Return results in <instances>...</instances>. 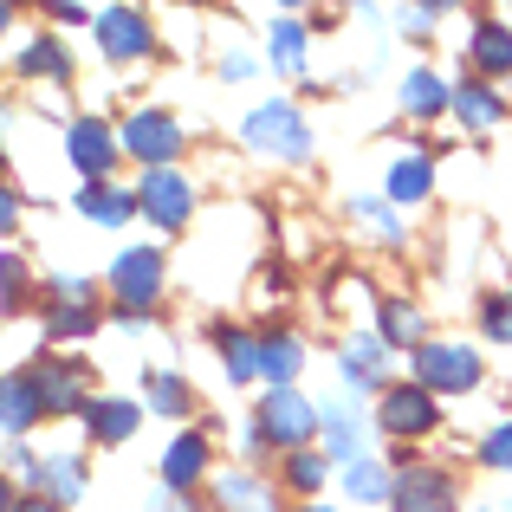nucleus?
<instances>
[{"label":"nucleus","instance_id":"1","mask_svg":"<svg viewBox=\"0 0 512 512\" xmlns=\"http://www.w3.org/2000/svg\"><path fill=\"white\" fill-rule=\"evenodd\" d=\"M240 143L260 150V156H279V163H305V156H312V124L299 117V104L273 98V104L240 117Z\"/></svg>","mask_w":512,"mask_h":512},{"label":"nucleus","instance_id":"2","mask_svg":"<svg viewBox=\"0 0 512 512\" xmlns=\"http://www.w3.org/2000/svg\"><path fill=\"white\" fill-rule=\"evenodd\" d=\"M415 357V383L435 389V396H467V389H480V350L474 344H448V338H422L409 350Z\"/></svg>","mask_w":512,"mask_h":512},{"label":"nucleus","instance_id":"3","mask_svg":"<svg viewBox=\"0 0 512 512\" xmlns=\"http://www.w3.org/2000/svg\"><path fill=\"white\" fill-rule=\"evenodd\" d=\"M253 428L266 435V448H279V454H292V448H305V441L318 435V409L299 396V389H266V402L253 409Z\"/></svg>","mask_w":512,"mask_h":512},{"label":"nucleus","instance_id":"4","mask_svg":"<svg viewBox=\"0 0 512 512\" xmlns=\"http://www.w3.org/2000/svg\"><path fill=\"white\" fill-rule=\"evenodd\" d=\"M376 422H383L389 441H422L441 428V396L422 383H402V389H383V402H376Z\"/></svg>","mask_w":512,"mask_h":512},{"label":"nucleus","instance_id":"5","mask_svg":"<svg viewBox=\"0 0 512 512\" xmlns=\"http://www.w3.org/2000/svg\"><path fill=\"white\" fill-rule=\"evenodd\" d=\"M389 506H396V512H454V506H461V480H454L448 467L409 461V467H396Z\"/></svg>","mask_w":512,"mask_h":512},{"label":"nucleus","instance_id":"6","mask_svg":"<svg viewBox=\"0 0 512 512\" xmlns=\"http://www.w3.org/2000/svg\"><path fill=\"white\" fill-rule=\"evenodd\" d=\"M117 143H124L137 163L150 169H169L175 156H182V124H175L169 111H130V124L117 130Z\"/></svg>","mask_w":512,"mask_h":512},{"label":"nucleus","instance_id":"7","mask_svg":"<svg viewBox=\"0 0 512 512\" xmlns=\"http://www.w3.org/2000/svg\"><path fill=\"white\" fill-rule=\"evenodd\" d=\"M33 396H39V409L46 415H85V402H91V389H85V370L78 363H65V357H39L33 370Z\"/></svg>","mask_w":512,"mask_h":512},{"label":"nucleus","instance_id":"8","mask_svg":"<svg viewBox=\"0 0 512 512\" xmlns=\"http://www.w3.org/2000/svg\"><path fill=\"white\" fill-rule=\"evenodd\" d=\"M137 208L150 214L156 227H169V234H175V227L195 214V188H188L175 169H150V175L137 182Z\"/></svg>","mask_w":512,"mask_h":512},{"label":"nucleus","instance_id":"9","mask_svg":"<svg viewBox=\"0 0 512 512\" xmlns=\"http://www.w3.org/2000/svg\"><path fill=\"white\" fill-rule=\"evenodd\" d=\"M111 292L124 305H143V312H150V299L163 292V247H124V253H117Z\"/></svg>","mask_w":512,"mask_h":512},{"label":"nucleus","instance_id":"10","mask_svg":"<svg viewBox=\"0 0 512 512\" xmlns=\"http://www.w3.org/2000/svg\"><path fill=\"white\" fill-rule=\"evenodd\" d=\"M117 150H124V143H117L111 124H98V117H78V124L65 130V156H72V169L85 175V182H104L111 163H117Z\"/></svg>","mask_w":512,"mask_h":512},{"label":"nucleus","instance_id":"11","mask_svg":"<svg viewBox=\"0 0 512 512\" xmlns=\"http://www.w3.org/2000/svg\"><path fill=\"white\" fill-rule=\"evenodd\" d=\"M98 46H104V59H143L156 46V26L137 7H104L98 13Z\"/></svg>","mask_w":512,"mask_h":512},{"label":"nucleus","instance_id":"12","mask_svg":"<svg viewBox=\"0 0 512 512\" xmlns=\"http://www.w3.org/2000/svg\"><path fill=\"white\" fill-rule=\"evenodd\" d=\"M143 422V402L130 396H91L85 402V435L98 441V448H117V441H130Z\"/></svg>","mask_w":512,"mask_h":512},{"label":"nucleus","instance_id":"13","mask_svg":"<svg viewBox=\"0 0 512 512\" xmlns=\"http://www.w3.org/2000/svg\"><path fill=\"white\" fill-rule=\"evenodd\" d=\"M33 493H46L52 506H78L85 500V454H72V448L46 454L39 474H33Z\"/></svg>","mask_w":512,"mask_h":512},{"label":"nucleus","instance_id":"14","mask_svg":"<svg viewBox=\"0 0 512 512\" xmlns=\"http://www.w3.org/2000/svg\"><path fill=\"white\" fill-rule=\"evenodd\" d=\"M389 370V344L370 338V331H357V338H344V357H338V376L350 383V396H363V389H376Z\"/></svg>","mask_w":512,"mask_h":512},{"label":"nucleus","instance_id":"15","mask_svg":"<svg viewBox=\"0 0 512 512\" xmlns=\"http://www.w3.org/2000/svg\"><path fill=\"white\" fill-rule=\"evenodd\" d=\"M201 480H208V435H175L169 454H163V487L169 493H195Z\"/></svg>","mask_w":512,"mask_h":512},{"label":"nucleus","instance_id":"16","mask_svg":"<svg viewBox=\"0 0 512 512\" xmlns=\"http://www.w3.org/2000/svg\"><path fill=\"white\" fill-rule=\"evenodd\" d=\"M467 59H474V72L487 78H512V26H500V20H480L474 26V39H467Z\"/></svg>","mask_w":512,"mask_h":512},{"label":"nucleus","instance_id":"17","mask_svg":"<svg viewBox=\"0 0 512 512\" xmlns=\"http://www.w3.org/2000/svg\"><path fill=\"white\" fill-rule=\"evenodd\" d=\"M454 117H461L467 130H500L506 124V98L487 85V78H461V85H454Z\"/></svg>","mask_w":512,"mask_h":512},{"label":"nucleus","instance_id":"18","mask_svg":"<svg viewBox=\"0 0 512 512\" xmlns=\"http://www.w3.org/2000/svg\"><path fill=\"white\" fill-rule=\"evenodd\" d=\"M318 428H325V454L338 467H350L363 454V415L350 409V402H325V409H318Z\"/></svg>","mask_w":512,"mask_h":512},{"label":"nucleus","instance_id":"19","mask_svg":"<svg viewBox=\"0 0 512 512\" xmlns=\"http://www.w3.org/2000/svg\"><path fill=\"white\" fill-rule=\"evenodd\" d=\"M299 370H305V338H299V331H266V338H260V376L273 389H286Z\"/></svg>","mask_w":512,"mask_h":512},{"label":"nucleus","instance_id":"20","mask_svg":"<svg viewBox=\"0 0 512 512\" xmlns=\"http://www.w3.org/2000/svg\"><path fill=\"white\" fill-rule=\"evenodd\" d=\"M78 214L98 227H124L130 214H137V188H117V182H85V195H78Z\"/></svg>","mask_w":512,"mask_h":512},{"label":"nucleus","instance_id":"21","mask_svg":"<svg viewBox=\"0 0 512 512\" xmlns=\"http://www.w3.org/2000/svg\"><path fill=\"white\" fill-rule=\"evenodd\" d=\"M435 195V163L428 156H396V169H389V201L396 208H415V201Z\"/></svg>","mask_w":512,"mask_h":512},{"label":"nucleus","instance_id":"22","mask_svg":"<svg viewBox=\"0 0 512 512\" xmlns=\"http://www.w3.org/2000/svg\"><path fill=\"white\" fill-rule=\"evenodd\" d=\"M389 487H396V474H389L383 461H370V454H357V461L344 467V493L357 506H389Z\"/></svg>","mask_w":512,"mask_h":512},{"label":"nucleus","instance_id":"23","mask_svg":"<svg viewBox=\"0 0 512 512\" xmlns=\"http://www.w3.org/2000/svg\"><path fill=\"white\" fill-rule=\"evenodd\" d=\"M39 396H33V376H0V428L7 435H20V428L39 422Z\"/></svg>","mask_w":512,"mask_h":512},{"label":"nucleus","instance_id":"24","mask_svg":"<svg viewBox=\"0 0 512 512\" xmlns=\"http://www.w3.org/2000/svg\"><path fill=\"white\" fill-rule=\"evenodd\" d=\"M214 500H221V512H273V487L234 467V474L214 480Z\"/></svg>","mask_w":512,"mask_h":512},{"label":"nucleus","instance_id":"25","mask_svg":"<svg viewBox=\"0 0 512 512\" xmlns=\"http://www.w3.org/2000/svg\"><path fill=\"white\" fill-rule=\"evenodd\" d=\"M448 104H454V91L441 85L435 72H409V78H402V111H409V117H441Z\"/></svg>","mask_w":512,"mask_h":512},{"label":"nucleus","instance_id":"26","mask_svg":"<svg viewBox=\"0 0 512 512\" xmlns=\"http://www.w3.org/2000/svg\"><path fill=\"white\" fill-rule=\"evenodd\" d=\"M91 331H98V305L91 299H59L46 312V338L59 344V338H91Z\"/></svg>","mask_w":512,"mask_h":512},{"label":"nucleus","instance_id":"27","mask_svg":"<svg viewBox=\"0 0 512 512\" xmlns=\"http://www.w3.org/2000/svg\"><path fill=\"white\" fill-rule=\"evenodd\" d=\"M214 344H221L227 376H234V383H253V376H260V338H247V331L221 325V331H214Z\"/></svg>","mask_w":512,"mask_h":512},{"label":"nucleus","instance_id":"28","mask_svg":"<svg viewBox=\"0 0 512 512\" xmlns=\"http://www.w3.org/2000/svg\"><path fill=\"white\" fill-rule=\"evenodd\" d=\"M376 338H383L389 350H415V344H422V312H415V305L409 299H383V331H376Z\"/></svg>","mask_w":512,"mask_h":512},{"label":"nucleus","instance_id":"29","mask_svg":"<svg viewBox=\"0 0 512 512\" xmlns=\"http://www.w3.org/2000/svg\"><path fill=\"white\" fill-rule=\"evenodd\" d=\"M325 474H331V454H312V448H292V454H286V487L305 493V500L325 487Z\"/></svg>","mask_w":512,"mask_h":512},{"label":"nucleus","instance_id":"30","mask_svg":"<svg viewBox=\"0 0 512 512\" xmlns=\"http://www.w3.org/2000/svg\"><path fill=\"white\" fill-rule=\"evenodd\" d=\"M143 396H150V409H163V415H182L188 402H195V389H188L175 370H150V376H143Z\"/></svg>","mask_w":512,"mask_h":512},{"label":"nucleus","instance_id":"31","mask_svg":"<svg viewBox=\"0 0 512 512\" xmlns=\"http://www.w3.org/2000/svg\"><path fill=\"white\" fill-rule=\"evenodd\" d=\"M273 65H279L286 78L305 72V26H299V20H279V26H273Z\"/></svg>","mask_w":512,"mask_h":512},{"label":"nucleus","instance_id":"32","mask_svg":"<svg viewBox=\"0 0 512 512\" xmlns=\"http://www.w3.org/2000/svg\"><path fill=\"white\" fill-rule=\"evenodd\" d=\"M20 72H33V78H65V72H72V59H65L59 39H33V46L20 52Z\"/></svg>","mask_w":512,"mask_h":512},{"label":"nucleus","instance_id":"33","mask_svg":"<svg viewBox=\"0 0 512 512\" xmlns=\"http://www.w3.org/2000/svg\"><path fill=\"white\" fill-rule=\"evenodd\" d=\"M480 331H487L493 344H512V292H493V299L480 305Z\"/></svg>","mask_w":512,"mask_h":512},{"label":"nucleus","instance_id":"34","mask_svg":"<svg viewBox=\"0 0 512 512\" xmlns=\"http://www.w3.org/2000/svg\"><path fill=\"white\" fill-rule=\"evenodd\" d=\"M357 214L376 227V234L389 240V247H402V221H396V201H370V195H357Z\"/></svg>","mask_w":512,"mask_h":512},{"label":"nucleus","instance_id":"35","mask_svg":"<svg viewBox=\"0 0 512 512\" xmlns=\"http://www.w3.org/2000/svg\"><path fill=\"white\" fill-rule=\"evenodd\" d=\"M480 461H487V467H500V474H512V422H500L487 441H480Z\"/></svg>","mask_w":512,"mask_h":512},{"label":"nucleus","instance_id":"36","mask_svg":"<svg viewBox=\"0 0 512 512\" xmlns=\"http://www.w3.org/2000/svg\"><path fill=\"white\" fill-rule=\"evenodd\" d=\"M20 292H26V266L13 253H0V305H20Z\"/></svg>","mask_w":512,"mask_h":512},{"label":"nucleus","instance_id":"37","mask_svg":"<svg viewBox=\"0 0 512 512\" xmlns=\"http://www.w3.org/2000/svg\"><path fill=\"white\" fill-rule=\"evenodd\" d=\"M13 227H20V195L0 182V234H13Z\"/></svg>","mask_w":512,"mask_h":512},{"label":"nucleus","instance_id":"38","mask_svg":"<svg viewBox=\"0 0 512 512\" xmlns=\"http://www.w3.org/2000/svg\"><path fill=\"white\" fill-rule=\"evenodd\" d=\"M402 33L422 39V33H428V7H402Z\"/></svg>","mask_w":512,"mask_h":512},{"label":"nucleus","instance_id":"39","mask_svg":"<svg viewBox=\"0 0 512 512\" xmlns=\"http://www.w3.org/2000/svg\"><path fill=\"white\" fill-rule=\"evenodd\" d=\"M247 72H253L247 52H227V59H221V78H247Z\"/></svg>","mask_w":512,"mask_h":512},{"label":"nucleus","instance_id":"40","mask_svg":"<svg viewBox=\"0 0 512 512\" xmlns=\"http://www.w3.org/2000/svg\"><path fill=\"white\" fill-rule=\"evenodd\" d=\"M13 512H65V506H52V500H46V493H26V500H20V506H13Z\"/></svg>","mask_w":512,"mask_h":512},{"label":"nucleus","instance_id":"41","mask_svg":"<svg viewBox=\"0 0 512 512\" xmlns=\"http://www.w3.org/2000/svg\"><path fill=\"white\" fill-rule=\"evenodd\" d=\"M150 512H195V506H182V493H163V500H150Z\"/></svg>","mask_w":512,"mask_h":512},{"label":"nucleus","instance_id":"42","mask_svg":"<svg viewBox=\"0 0 512 512\" xmlns=\"http://www.w3.org/2000/svg\"><path fill=\"white\" fill-rule=\"evenodd\" d=\"M20 500H13V480H7V467H0V512H13Z\"/></svg>","mask_w":512,"mask_h":512},{"label":"nucleus","instance_id":"43","mask_svg":"<svg viewBox=\"0 0 512 512\" xmlns=\"http://www.w3.org/2000/svg\"><path fill=\"white\" fill-rule=\"evenodd\" d=\"M415 7H428V13H441V7H461V0H415Z\"/></svg>","mask_w":512,"mask_h":512},{"label":"nucleus","instance_id":"44","mask_svg":"<svg viewBox=\"0 0 512 512\" xmlns=\"http://www.w3.org/2000/svg\"><path fill=\"white\" fill-rule=\"evenodd\" d=\"M7 26H13V13H7V0H0V39H7Z\"/></svg>","mask_w":512,"mask_h":512},{"label":"nucleus","instance_id":"45","mask_svg":"<svg viewBox=\"0 0 512 512\" xmlns=\"http://www.w3.org/2000/svg\"><path fill=\"white\" fill-rule=\"evenodd\" d=\"M299 512H338V506H318V500H305V506H299Z\"/></svg>","mask_w":512,"mask_h":512},{"label":"nucleus","instance_id":"46","mask_svg":"<svg viewBox=\"0 0 512 512\" xmlns=\"http://www.w3.org/2000/svg\"><path fill=\"white\" fill-rule=\"evenodd\" d=\"M286 7H305V0H286Z\"/></svg>","mask_w":512,"mask_h":512},{"label":"nucleus","instance_id":"47","mask_svg":"<svg viewBox=\"0 0 512 512\" xmlns=\"http://www.w3.org/2000/svg\"><path fill=\"white\" fill-rule=\"evenodd\" d=\"M195 7H201V0H195Z\"/></svg>","mask_w":512,"mask_h":512}]
</instances>
